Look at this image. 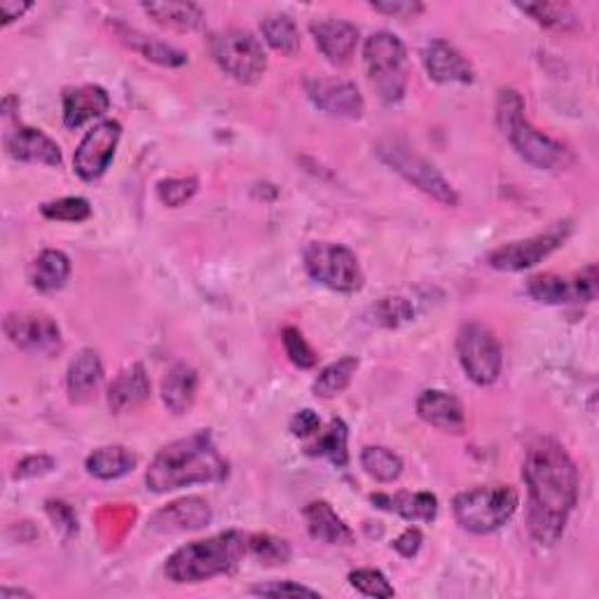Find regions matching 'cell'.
Wrapping results in <instances>:
<instances>
[{
  "label": "cell",
  "instance_id": "cell-45",
  "mask_svg": "<svg viewBox=\"0 0 599 599\" xmlns=\"http://www.w3.org/2000/svg\"><path fill=\"white\" fill-rule=\"evenodd\" d=\"M291 433L295 438H311V436H319V431H321V419L319 415L305 408V410H300L293 415L291 419V424H289Z\"/></svg>",
  "mask_w": 599,
  "mask_h": 599
},
{
  "label": "cell",
  "instance_id": "cell-28",
  "mask_svg": "<svg viewBox=\"0 0 599 599\" xmlns=\"http://www.w3.org/2000/svg\"><path fill=\"white\" fill-rule=\"evenodd\" d=\"M117 31H119V38H123L131 50H137L143 59H148V62L160 64V66H169V68H178V66L188 64V54L171 48V44H167V42L148 38L127 26H117Z\"/></svg>",
  "mask_w": 599,
  "mask_h": 599
},
{
  "label": "cell",
  "instance_id": "cell-34",
  "mask_svg": "<svg viewBox=\"0 0 599 599\" xmlns=\"http://www.w3.org/2000/svg\"><path fill=\"white\" fill-rule=\"evenodd\" d=\"M260 31L269 48L281 54H295L300 50V31L289 14H269L260 22Z\"/></svg>",
  "mask_w": 599,
  "mask_h": 599
},
{
  "label": "cell",
  "instance_id": "cell-48",
  "mask_svg": "<svg viewBox=\"0 0 599 599\" xmlns=\"http://www.w3.org/2000/svg\"><path fill=\"white\" fill-rule=\"evenodd\" d=\"M422 544H424L422 532H419L417 527H408L406 532H403V534L396 538L394 548L400 552L403 558H408V560H410V558L417 556L419 548H422Z\"/></svg>",
  "mask_w": 599,
  "mask_h": 599
},
{
  "label": "cell",
  "instance_id": "cell-4",
  "mask_svg": "<svg viewBox=\"0 0 599 599\" xmlns=\"http://www.w3.org/2000/svg\"><path fill=\"white\" fill-rule=\"evenodd\" d=\"M497 123L504 137L515 148V153L541 171L566 169L572 164V153L556 141L538 131L527 115H524V99L515 89H501L497 97Z\"/></svg>",
  "mask_w": 599,
  "mask_h": 599
},
{
  "label": "cell",
  "instance_id": "cell-41",
  "mask_svg": "<svg viewBox=\"0 0 599 599\" xmlns=\"http://www.w3.org/2000/svg\"><path fill=\"white\" fill-rule=\"evenodd\" d=\"M349 586L366 597H394L396 590L378 569H356L349 574Z\"/></svg>",
  "mask_w": 599,
  "mask_h": 599
},
{
  "label": "cell",
  "instance_id": "cell-49",
  "mask_svg": "<svg viewBox=\"0 0 599 599\" xmlns=\"http://www.w3.org/2000/svg\"><path fill=\"white\" fill-rule=\"evenodd\" d=\"M31 3H17V0H3L0 3V17H3V24H12L14 20H22L24 14L31 10Z\"/></svg>",
  "mask_w": 599,
  "mask_h": 599
},
{
  "label": "cell",
  "instance_id": "cell-1",
  "mask_svg": "<svg viewBox=\"0 0 599 599\" xmlns=\"http://www.w3.org/2000/svg\"><path fill=\"white\" fill-rule=\"evenodd\" d=\"M522 481L527 485V524L538 546H556L569 515L578 501V469L566 449L552 438H538L530 445L522 463Z\"/></svg>",
  "mask_w": 599,
  "mask_h": 599
},
{
  "label": "cell",
  "instance_id": "cell-2",
  "mask_svg": "<svg viewBox=\"0 0 599 599\" xmlns=\"http://www.w3.org/2000/svg\"><path fill=\"white\" fill-rule=\"evenodd\" d=\"M225 475L228 461L218 453L212 433L200 431L162 447L145 471V485L150 492L167 494L190 485L220 483Z\"/></svg>",
  "mask_w": 599,
  "mask_h": 599
},
{
  "label": "cell",
  "instance_id": "cell-20",
  "mask_svg": "<svg viewBox=\"0 0 599 599\" xmlns=\"http://www.w3.org/2000/svg\"><path fill=\"white\" fill-rule=\"evenodd\" d=\"M111 109V97L99 85L71 87L64 92V125L68 129H78L89 119L103 117Z\"/></svg>",
  "mask_w": 599,
  "mask_h": 599
},
{
  "label": "cell",
  "instance_id": "cell-44",
  "mask_svg": "<svg viewBox=\"0 0 599 599\" xmlns=\"http://www.w3.org/2000/svg\"><path fill=\"white\" fill-rule=\"evenodd\" d=\"M251 595H263V597H283V595H307V597H319V590H311L303 583L295 581H269L260 583V586L251 588Z\"/></svg>",
  "mask_w": 599,
  "mask_h": 599
},
{
  "label": "cell",
  "instance_id": "cell-29",
  "mask_svg": "<svg viewBox=\"0 0 599 599\" xmlns=\"http://www.w3.org/2000/svg\"><path fill=\"white\" fill-rule=\"evenodd\" d=\"M307 455L326 457L337 469H344L349 463V429L344 419H331L326 431H319V438L307 447Z\"/></svg>",
  "mask_w": 599,
  "mask_h": 599
},
{
  "label": "cell",
  "instance_id": "cell-8",
  "mask_svg": "<svg viewBox=\"0 0 599 599\" xmlns=\"http://www.w3.org/2000/svg\"><path fill=\"white\" fill-rule=\"evenodd\" d=\"M307 275L321 286L337 293H356L364 289V269L358 265L356 253L342 244L311 242L305 253Z\"/></svg>",
  "mask_w": 599,
  "mask_h": 599
},
{
  "label": "cell",
  "instance_id": "cell-15",
  "mask_svg": "<svg viewBox=\"0 0 599 599\" xmlns=\"http://www.w3.org/2000/svg\"><path fill=\"white\" fill-rule=\"evenodd\" d=\"M422 62L433 82L471 85L475 80V73H473V66L469 64V59L447 40H431L422 52Z\"/></svg>",
  "mask_w": 599,
  "mask_h": 599
},
{
  "label": "cell",
  "instance_id": "cell-40",
  "mask_svg": "<svg viewBox=\"0 0 599 599\" xmlns=\"http://www.w3.org/2000/svg\"><path fill=\"white\" fill-rule=\"evenodd\" d=\"M197 178H164V181L157 183V197L164 206L178 208L188 204L197 194Z\"/></svg>",
  "mask_w": 599,
  "mask_h": 599
},
{
  "label": "cell",
  "instance_id": "cell-26",
  "mask_svg": "<svg viewBox=\"0 0 599 599\" xmlns=\"http://www.w3.org/2000/svg\"><path fill=\"white\" fill-rule=\"evenodd\" d=\"M68 277H71V258L64 251H56V248L42 251L31 263V269H28L31 286L40 293H54L59 289H64Z\"/></svg>",
  "mask_w": 599,
  "mask_h": 599
},
{
  "label": "cell",
  "instance_id": "cell-38",
  "mask_svg": "<svg viewBox=\"0 0 599 599\" xmlns=\"http://www.w3.org/2000/svg\"><path fill=\"white\" fill-rule=\"evenodd\" d=\"M248 552L265 564H286L291 558L289 544L269 534H248Z\"/></svg>",
  "mask_w": 599,
  "mask_h": 599
},
{
  "label": "cell",
  "instance_id": "cell-42",
  "mask_svg": "<svg viewBox=\"0 0 599 599\" xmlns=\"http://www.w3.org/2000/svg\"><path fill=\"white\" fill-rule=\"evenodd\" d=\"M56 469V459L50 455H28L24 457L17 469H14V481H34V477H42Z\"/></svg>",
  "mask_w": 599,
  "mask_h": 599
},
{
  "label": "cell",
  "instance_id": "cell-32",
  "mask_svg": "<svg viewBox=\"0 0 599 599\" xmlns=\"http://www.w3.org/2000/svg\"><path fill=\"white\" fill-rule=\"evenodd\" d=\"M358 370V358L356 356H342L340 361L326 366L319 378L314 380L311 392L317 394L319 398H333L337 394H342L344 388H347L354 380V374Z\"/></svg>",
  "mask_w": 599,
  "mask_h": 599
},
{
  "label": "cell",
  "instance_id": "cell-24",
  "mask_svg": "<svg viewBox=\"0 0 599 599\" xmlns=\"http://www.w3.org/2000/svg\"><path fill=\"white\" fill-rule=\"evenodd\" d=\"M103 382V364L94 349H82L73 358L66 374L68 396L73 403H87L92 398Z\"/></svg>",
  "mask_w": 599,
  "mask_h": 599
},
{
  "label": "cell",
  "instance_id": "cell-37",
  "mask_svg": "<svg viewBox=\"0 0 599 599\" xmlns=\"http://www.w3.org/2000/svg\"><path fill=\"white\" fill-rule=\"evenodd\" d=\"M522 12H527L532 20L548 28H572L576 26V14L569 5L560 3H522L518 5Z\"/></svg>",
  "mask_w": 599,
  "mask_h": 599
},
{
  "label": "cell",
  "instance_id": "cell-22",
  "mask_svg": "<svg viewBox=\"0 0 599 599\" xmlns=\"http://www.w3.org/2000/svg\"><path fill=\"white\" fill-rule=\"evenodd\" d=\"M305 522L309 536L317 538L321 544L328 546H352L354 544V532L347 527L335 508L328 501H311L305 506Z\"/></svg>",
  "mask_w": 599,
  "mask_h": 599
},
{
  "label": "cell",
  "instance_id": "cell-17",
  "mask_svg": "<svg viewBox=\"0 0 599 599\" xmlns=\"http://www.w3.org/2000/svg\"><path fill=\"white\" fill-rule=\"evenodd\" d=\"M5 150L12 160L59 167L62 164V148L48 133L34 127H17L5 137Z\"/></svg>",
  "mask_w": 599,
  "mask_h": 599
},
{
  "label": "cell",
  "instance_id": "cell-25",
  "mask_svg": "<svg viewBox=\"0 0 599 599\" xmlns=\"http://www.w3.org/2000/svg\"><path fill=\"white\" fill-rule=\"evenodd\" d=\"M200 392V374L188 364H176L162 380V400L169 412L183 415L194 406Z\"/></svg>",
  "mask_w": 599,
  "mask_h": 599
},
{
  "label": "cell",
  "instance_id": "cell-33",
  "mask_svg": "<svg viewBox=\"0 0 599 599\" xmlns=\"http://www.w3.org/2000/svg\"><path fill=\"white\" fill-rule=\"evenodd\" d=\"M364 471L378 483H396L403 475V459L394 449L382 445H370L361 453Z\"/></svg>",
  "mask_w": 599,
  "mask_h": 599
},
{
  "label": "cell",
  "instance_id": "cell-46",
  "mask_svg": "<svg viewBox=\"0 0 599 599\" xmlns=\"http://www.w3.org/2000/svg\"><path fill=\"white\" fill-rule=\"evenodd\" d=\"M576 286V303H592L597 297V267L588 265L583 272L574 277Z\"/></svg>",
  "mask_w": 599,
  "mask_h": 599
},
{
  "label": "cell",
  "instance_id": "cell-35",
  "mask_svg": "<svg viewBox=\"0 0 599 599\" xmlns=\"http://www.w3.org/2000/svg\"><path fill=\"white\" fill-rule=\"evenodd\" d=\"M40 214L48 220L82 222L92 216V204H89L85 197H62L54 202H44L40 206Z\"/></svg>",
  "mask_w": 599,
  "mask_h": 599
},
{
  "label": "cell",
  "instance_id": "cell-18",
  "mask_svg": "<svg viewBox=\"0 0 599 599\" xmlns=\"http://www.w3.org/2000/svg\"><path fill=\"white\" fill-rule=\"evenodd\" d=\"M417 415L426 424L447 433H461L463 426H467V412H463L461 400L453 394L441 392V388H426V392L419 394Z\"/></svg>",
  "mask_w": 599,
  "mask_h": 599
},
{
  "label": "cell",
  "instance_id": "cell-10",
  "mask_svg": "<svg viewBox=\"0 0 599 599\" xmlns=\"http://www.w3.org/2000/svg\"><path fill=\"white\" fill-rule=\"evenodd\" d=\"M459 364L467 378L477 386H489L499 380L504 366L501 342L485 323H463L457 335Z\"/></svg>",
  "mask_w": 599,
  "mask_h": 599
},
{
  "label": "cell",
  "instance_id": "cell-3",
  "mask_svg": "<svg viewBox=\"0 0 599 599\" xmlns=\"http://www.w3.org/2000/svg\"><path fill=\"white\" fill-rule=\"evenodd\" d=\"M248 556V534L220 532L192 541L167 558L164 574L174 583H202L222 574H232Z\"/></svg>",
  "mask_w": 599,
  "mask_h": 599
},
{
  "label": "cell",
  "instance_id": "cell-36",
  "mask_svg": "<svg viewBox=\"0 0 599 599\" xmlns=\"http://www.w3.org/2000/svg\"><path fill=\"white\" fill-rule=\"evenodd\" d=\"M372 321L382 328H398L415 319V309L406 297H382L378 305L370 309Z\"/></svg>",
  "mask_w": 599,
  "mask_h": 599
},
{
  "label": "cell",
  "instance_id": "cell-7",
  "mask_svg": "<svg viewBox=\"0 0 599 599\" xmlns=\"http://www.w3.org/2000/svg\"><path fill=\"white\" fill-rule=\"evenodd\" d=\"M208 52L222 73H228L232 80L242 85H253L263 78L267 71V54L263 42L242 28H230L220 31L208 40Z\"/></svg>",
  "mask_w": 599,
  "mask_h": 599
},
{
  "label": "cell",
  "instance_id": "cell-6",
  "mask_svg": "<svg viewBox=\"0 0 599 599\" xmlns=\"http://www.w3.org/2000/svg\"><path fill=\"white\" fill-rule=\"evenodd\" d=\"M364 64L374 92L386 103H398L408 89V50L392 31L372 34L364 44Z\"/></svg>",
  "mask_w": 599,
  "mask_h": 599
},
{
  "label": "cell",
  "instance_id": "cell-16",
  "mask_svg": "<svg viewBox=\"0 0 599 599\" xmlns=\"http://www.w3.org/2000/svg\"><path fill=\"white\" fill-rule=\"evenodd\" d=\"M309 31L319 52L335 66L352 62L358 44V28L347 20H319L311 22Z\"/></svg>",
  "mask_w": 599,
  "mask_h": 599
},
{
  "label": "cell",
  "instance_id": "cell-39",
  "mask_svg": "<svg viewBox=\"0 0 599 599\" xmlns=\"http://www.w3.org/2000/svg\"><path fill=\"white\" fill-rule=\"evenodd\" d=\"M281 342H283V349H286V356L291 358V364L300 370H309L317 366L319 361V356L317 352H314L309 347V342L305 340V335L297 331V328L289 326V328H283V333H281Z\"/></svg>",
  "mask_w": 599,
  "mask_h": 599
},
{
  "label": "cell",
  "instance_id": "cell-30",
  "mask_svg": "<svg viewBox=\"0 0 599 599\" xmlns=\"http://www.w3.org/2000/svg\"><path fill=\"white\" fill-rule=\"evenodd\" d=\"M143 12L176 31H197L204 24V12L194 3H143Z\"/></svg>",
  "mask_w": 599,
  "mask_h": 599
},
{
  "label": "cell",
  "instance_id": "cell-13",
  "mask_svg": "<svg viewBox=\"0 0 599 599\" xmlns=\"http://www.w3.org/2000/svg\"><path fill=\"white\" fill-rule=\"evenodd\" d=\"M5 335L20 349L36 354H54L62 349V331L48 314L14 311L5 317Z\"/></svg>",
  "mask_w": 599,
  "mask_h": 599
},
{
  "label": "cell",
  "instance_id": "cell-21",
  "mask_svg": "<svg viewBox=\"0 0 599 599\" xmlns=\"http://www.w3.org/2000/svg\"><path fill=\"white\" fill-rule=\"evenodd\" d=\"M370 501L386 513H396L410 522H433L438 515V499L431 492H396L372 494Z\"/></svg>",
  "mask_w": 599,
  "mask_h": 599
},
{
  "label": "cell",
  "instance_id": "cell-14",
  "mask_svg": "<svg viewBox=\"0 0 599 599\" xmlns=\"http://www.w3.org/2000/svg\"><path fill=\"white\" fill-rule=\"evenodd\" d=\"M309 101L319 111L342 117V119H361L366 113V101L358 87L349 80L340 78H309L305 82Z\"/></svg>",
  "mask_w": 599,
  "mask_h": 599
},
{
  "label": "cell",
  "instance_id": "cell-9",
  "mask_svg": "<svg viewBox=\"0 0 599 599\" xmlns=\"http://www.w3.org/2000/svg\"><path fill=\"white\" fill-rule=\"evenodd\" d=\"M378 155L386 167H392L415 188L431 194L433 200H438L441 204H447V206L459 204V194L453 186H449L447 178L433 167L429 160L417 155L410 145L400 143L396 139H386L378 143Z\"/></svg>",
  "mask_w": 599,
  "mask_h": 599
},
{
  "label": "cell",
  "instance_id": "cell-12",
  "mask_svg": "<svg viewBox=\"0 0 599 599\" xmlns=\"http://www.w3.org/2000/svg\"><path fill=\"white\" fill-rule=\"evenodd\" d=\"M119 137H123V125L115 123V119H103V123L89 129L78 150H75V174H78L82 181H97V178L106 174L115 157Z\"/></svg>",
  "mask_w": 599,
  "mask_h": 599
},
{
  "label": "cell",
  "instance_id": "cell-11",
  "mask_svg": "<svg viewBox=\"0 0 599 599\" xmlns=\"http://www.w3.org/2000/svg\"><path fill=\"white\" fill-rule=\"evenodd\" d=\"M574 225L572 220L552 222L550 228L541 234H534L530 239H520V242L504 244L487 256V265L499 269V272H522L552 256L569 237H572Z\"/></svg>",
  "mask_w": 599,
  "mask_h": 599
},
{
  "label": "cell",
  "instance_id": "cell-5",
  "mask_svg": "<svg viewBox=\"0 0 599 599\" xmlns=\"http://www.w3.org/2000/svg\"><path fill=\"white\" fill-rule=\"evenodd\" d=\"M520 497L511 485H481L461 492L453 501V513L461 530L492 534L518 513Z\"/></svg>",
  "mask_w": 599,
  "mask_h": 599
},
{
  "label": "cell",
  "instance_id": "cell-31",
  "mask_svg": "<svg viewBox=\"0 0 599 599\" xmlns=\"http://www.w3.org/2000/svg\"><path fill=\"white\" fill-rule=\"evenodd\" d=\"M527 293L541 305H564L576 303L574 279H564L558 275H536L527 281Z\"/></svg>",
  "mask_w": 599,
  "mask_h": 599
},
{
  "label": "cell",
  "instance_id": "cell-27",
  "mask_svg": "<svg viewBox=\"0 0 599 599\" xmlns=\"http://www.w3.org/2000/svg\"><path fill=\"white\" fill-rule=\"evenodd\" d=\"M137 455L123 445H109L99 447L92 455L87 457L85 469L89 475L99 477V481H117V477H125L137 469Z\"/></svg>",
  "mask_w": 599,
  "mask_h": 599
},
{
  "label": "cell",
  "instance_id": "cell-43",
  "mask_svg": "<svg viewBox=\"0 0 599 599\" xmlns=\"http://www.w3.org/2000/svg\"><path fill=\"white\" fill-rule=\"evenodd\" d=\"M370 8L396 20H415L424 12V5L417 0H380V3H370Z\"/></svg>",
  "mask_w": 599,
  "mask_h": 599
},
{
  "label": "cell",
  "instance_id": "cell-23",
  "mask_svg": "<svg viewBox=\"0 0 599 599\" xmlns=\"http://www.w3.org/2000/svg\"><path fill=\"white\" fill-rule=\"evenodd\" d=\"M208 520H212V508H208V504L200 497H190L157 511L150 527L157 532H186L202 530L204 524H208Z\"/></svg>",
  "mask_w": 599,
  "mask_h": 599
},
{
  "label": "cell",
  "instance_id": "cell-19",
  "mask_svg": "<svg viewBox=\"0 0 599 599\" xmlns=\"http://www.w3.org/2000/svg\"><path fill=\"white\" fill-rule=\"evenodd\" d=\"M150 398V380L141 364H131L117 372L109 386V408L113 415H127L139 410Z\"/></svg>",
  "mask_w": 599,
  "mask_h": 599
},
{
  "label": "cell",
  "instance_id": "cell-47",
  "mask_svg": "<svg viewBox=\"0 0 599 599\" xmlns=\"http://www.w3.org/2000/svg\"><path fill=\"white\" fill-rule=\"evenodd\" d=\"M48 513L54 522V527H59L62 532L66 534H73V532H78V518H75V513L71 511V508L62 501H50L48 504Z\"/></svg>",
  "mask_w": 599,
  "mask_h": 599
},
{
  "label": "cell",
  "instance_id": "cell-50",
  "mask_svg": "<svg viewBox=\"0 0 599 599\" xmlns=\"http://www.w3.org/2000/svg\"><path fill=\"white\" fill-rule=\"evenodd\" d=\"M0 597H3V599H10V597H34L31 592H28V590H17V588H3V590H0Z\"/></svg>",
  "mask_w": 599,
  "mask_h": 599
}]
</instances>
